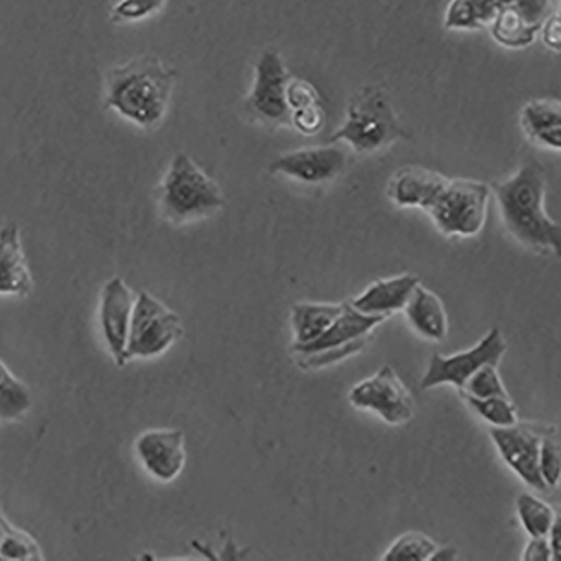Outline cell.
<instances>
[{"label":"cell","mask_w":561,"mask_h":561,"mask_svg":"<svg viewBox=\"0 0 561 561\" xmlns=\"http://www.w3.org/2000/svg\"><path fill=\"white\" fill-rule=\"evenodd\" d=\"M387 194L398 207L423 210L446 238L471 239L483 230L491 186L473 179L449 178L420 165H407L390 179Z\"/></svg>","instance_id":"obj_1"},{"label":"cell","mask_w":561,"mask_h":561,"mask_svg":"<svg viewBox=\"0 0 561 561\" xmlns=\"http://www.w3.org/2000/svg\"><path fill=\"white\" fill-rule=\"evenodd\" d=\"M499 215L512 239L524 248L545 254H560V225L546 210V178L535 161L491 186Z\"/></svg>","instance_id":"obj_2"},{"label":"cell","mask_w":561,"mask_h":561,"mask_svg":"<svg viewBox=\"0 0 561 561\" xmlns=\"http://www.w3.org/2000/svg\"><path fill=\"white\" fill-rule=\"evenodd\" d=\"M175 71L156 56H139L110 71L105 107L142 128L165 116Z\"/></svg>","instance_id":"obj_3"},{"label":"cell","mask_w":561,"mask_h":561,"mask_svg":"<svg viewBox=\"0 0 561 561\" xmlns=\"http://www.w3.org/2000/svg\"><path fill=\"white\" fill-rule=\"evenodd\" d=\"M220 186L190 156L178 153L160 185L159 208L171 225L208 218L224 207Z\"/></svg>","instance_id":"obj_4"},{"label":"cell","mask_w":561,"mask_h":561,"mask_svg":"<svg viewBox=\"0 0 561 561\" xmlns=\"http://www.w3.org/2000/svg\"><path fill=\"white\" fill-rule=\"evenodd\" d=\"M402 129L390 98L380 87H366L350 102L343 125L331 136L358 154L376 153L391 145Z\"/></svg>","instance_id":"obj_5"},{"label":"cell","mask_w":561,"mask_h":561,"mask_svg":"<svg viewBox=\"0 0 561 561\" xmlns=\"http://www.w3.org/2000/svg\"><path fill=\"white\" fill-rule=\"evenodd\" d=\"M183 335L180 317L148 293L136 296L126 359L153 358L168 352Z\"/></svg>","instance_id":"obj_6"},{"label":"cell","mask_w":561,"mask_h":561,"mask_svg":"<svg viewBox=\"0 0 561 561\" xmlns=\"http://www.w3.org/2000/svg\"><path fill=\"white\" fill-rule=\"evenodd\" d=\"M290 78L283 56L272 49L262 54L244 103L253 121L266 127H291V111L287 101Z\"/></svg>","instance_id":"obj_7"},{"label":"cell","mask_w":561,"mask_h":561,"mask_svg":"<svg viewBox=\"0 0 561 561\" xmlns=\"http://www.w3.org/2000/svg\"><path fill=\"white\" fill-rule=\"evenodd\" d=\"M506 351L502 333L493 329L477 346L448 357L435 354L421 381V389L427 390L450 383L462 389L474 374L485 365L497 366Z\"/></svg>","instance_id":"obj_8"},{"label":"cell","mask_w":561,"mask_h":561,"mask_svg":"<svg viewBox=\"0 0 561 561\" xmlns=\"http://www.w3.org/2000/svg\"><path fill=\"white\" fill-rule=\"evenodd\" d=\"M350 401L358 409L376 411L390 425L405 424L413 414L412 398L389 365L354 387L350 392Z\"/></svg>","instance_id":"obj_9"},{"label":"cell","mask_w":561,"mask_h":561,"mask_svg":"<svg viewBox=\"0 0 561 561\" xmlns=\"http://www.w3.org/2000/svg\"><path fill=\"white\" fill-rule=\"evenodd\" d=\"M134 451L147 474L161 483L176 480L186 462L184 435L176 430H153L140 434L135 440Z\"/></svg>","instance_id":"obj_10"},{"label":"cell","mask_w":561,"mask_h":561,"mask_svg":"<svg viewBox=\"0 0 561 561\" xmlns=\"http://www.w3.org/2000/svg\"><path fill=\"white\" fill-rule=\"evenodd\" d=\"M136 296L121 277L107 280L101 293L100 323L113 360L125 366L126 346Z\"/></svg>","instance_id":"obj_11"},{"label":"cell","mask_w":561,"mask_h":561,"mask_svg":"<svg viewBox=\"0 0 561 561\" xmlns=\"http://www.w3.org/2000/svg\"><path fill=\"white\" fill-rule=\"evenodd\" d=\"M346 154L337 146L299 149L277 157L268 170L305 184H322L337 178L346 165Z\"/></svg>","instance_id":"obj_12"},{"label":"cell","mask_w":561,"mask_h":561,"mask_svg":"<svg viewBox=\"0 0 561 561\" xmlns=\"http://www.w3.org/2000/svg\"><path fill=\"white\" fill-rule=\"evenodd\" d=\"M491 437L504 461L528 485L540 491L547 489L539 472L540 437L517 425L493 427Z\"/></svg>","instance_id":"obj_13"},{"label":"cell","mask_w":561,"mask_h":561,"mask_svg":"<svg viewBox=\"0 0 561 561\" xmlns=\"http://www.w3.org/2000/svg\"><path fill=\"white\" fill-rule=\"evenodd\" d=\"M34 288V280L15 222L0 228V296L25 298Z\"/></svg>","instance_id":"obj_14"},{"label":"cell","mask_w":561,"mask_h":561,"mask_svg":"<svg viewBox=\"0 0 561 561\" xmlns=\"http://www.w3.org/2000/svg\"><path fill=\"white\" fill-rule=\"evenodd\" d=\"M419 284V277L410 273L378 279L356 297L351 305L366 314L388 317L404 309Z\"/></svg>","instance_id":"obj_15"},{"label":"cell","mask_w":561,"mask_h":561,"mask_svg":"<svg viewBox=\"0 0 561 561\" xmlns=\"http://www.w3.org/2000/svg\"><path fill=\"white\" fill-rule=\"evenodd\" d=\"M387 318L386 316L366 314L356 310L351 304H343L342 313L331 324L329 330L314 342L305 346L294 347V351L297 355L302 356L341 347L367 336L369 332L385 322Z\"/></svg>","instance_id":"obj_16"},{"label":"cell","mask_w":561,"mask_h":561,"mask_svg":"<svg viewBox=\"0 0 561 561\" xmlns=\"http://www.w3.org/2000/svg\"><path fill=\"white\" fill-rule=\"evenodd\" d=\"M520 126L530 142L559 152L561 149V106L554 100H535L520 112Z\"/></svg>","instance_id":"obj_17"},{"label":"cell","mask_w":561,"mask_h":561,"mask_svg":"<svg viewBox=\"0 0 561 561\" xmlns=\"http://www.w3.org/2000/svg\"><path fill=\"white\" fill-rule=\"evenodd\" d=\"M403 311L412 329L431 341L442 342L448 333V320L440 298L419 284Z\"/></svg>","instance_id":"obj_18"},{"label":"cell","mask_w":561,"mask_h":561,"mask_svg":"<svg viewBox=\"0 0 561 561\" xmlns=\"http://www.w3.org/2000/svg\"><path fill=\"white\" fill-rule=\"evenodd\" d=\"M343 311L342 305L298 302L291 309L294 347L308 345L319 339Z\"/></svg>","instance_id":"obj_19"},{"label":"cell","mask_w":561,"mask_h":561,"mask_svg":"<svg viewBox=\"0 0 561 561\" xmlns=\"http://www.w3.org/2000/svg\"><path fill=\"white\" fill-rule=\"evenodd\" d=\"M500 10V0H451L444 27L456 32L482 31L490 27Z\"/></svg>","instance_id":"obj_20"},{"label":"cell","mask_w":561,"mask_h":561,"mask_svg":"<svg viewBox=\"0 0 561 561\" xmlns=\"http://www.w3.org/2000/svg\"><path fill=\"white\" fill-rule=\"evenodd\" d=\"M489 30L499 45L511 50L528 48L539 34V28L529 25L513 5L500 10Z\"/></svg>","instance_id":"obj_21"},{"label":"cell","mask_w":561,"mask_h":561,"mask_svg":"<svg viewBox=\"0 0 561 561\" xmlns=\"http://www.w3.org/2000/svg\"><path fill=\"white\" fill-rule=\"evenodd\" d=\"M31 404V393L26 386L0 360V419H19L27 412Z\"/></svg>","instance_id":"obj_22"},{"label":"cell","mask_w":561,"mask_h":561,"mask_svg":"<svg viewBox=\"0 0 561 561\" xmlns=\"http://www.w3.org/2000/svg\"><path fill=\"white\" fill-rule=\"evenodd\" d=\"M519 518L531 538L547 537L554 519L553 510L543 501L523 493L517 501Z\"/></svg>","instance_id":"obj_23"},{"label":"cell","mask_w":561,"mask_h":561,"mask_svg":"<svg viewBox=\"0 0 561 561\" xmlns=\"http://www.w3.org/2000/svg\"><path fill=\"white\" fill-rule=\"evenodd\" d=\"M466 401L493 427L504 428L517 425L516 408L508 398L493 397L478 399L461 393Z\"/></svg>","instance_id":"obj_24"},{"label":"cell","mask_w":561,"mask_h":561,"mask_svg":"<svg viewBox=\"0 0 561 561\" xmlns=\"http://www.w3.org/2000/svg\"><path fill=\"white\" fill-rule=\"evenodd\" d=\"M437 549L436 543L427 536L419 533H409L386 553V561H425L430 560Z\"/></svg>","instance_id":"obj_25"},{"label":"cell","mask_w":561,"mask_h":561,"mask_svg":"<svg viewBox=\"0 0 561 561\" xmlns=\"http://www.w3.org/2000/svg\"><path fill=\"white\" fill-rule=\"evenodd\" d=\"M42 552L28 534L12 527L0 538V561H37Z\"/></svg>","instance_id":"obj_26"},{"label":"cell","mask_w":561,"mask_h":561,"mask_svg":"<svg viewBox=\"0 0 561 561\" xmlns=\"http://www.w3.org/2000/svg\"><path fill=\"white\" fill-rule=\"evenodd\" d=\"M168 0H121L110 15L115 24L136 23L159 13Z\"/></svg>","instance_id":"obj_27"},{"label":"cell","mask_w":561,"mask_h":561,"mask_svg":"<svg viewBox=\"0 0 561 561\" xmlns=\"http://www.w3.org/2000/svg\"><path fill=\"white\" fill-rule=\"evenodd\" d=\"M493 365L481 367L474 376L465 383L461 393L478 399L493 397L508 398L499 374Z\"/></svg>","instance_id":"obj_28"},{"label":"cell","mask_w":561,"mask_h":561,"mask_svg":"<svg viewBox=\"0 0 561 561\" xmlns=\"http://www.w3.org/2000/svg\"><path fill=\"white\" fill-rule=\"evenodd\" d=\"M539 472L547 488L558 484L561 473V451L559 443L554 439H541Z\"/></svg>","instance_id":"obj_29"},{"label":"cell","mask_w":561,"mask_h":561,"mask_svg":"<svg viewBox=\"0 0 561 561\" xmlns=\"http://www.w3.org/2000/svg\"><path fill=\"white\" fill-rule=\"evenodd\" d=\"M287 101L291 113L294 111L321 105L318 89L310 81L291 77L287 89Z\"/></svg>","instance_id":"obj_30"},{"label":"cell","mask_w":561,"mask_h":561,"mask_svg":"<svg viewBox=\"0 0 561 561\" xmlns=\"http://www.w3.org/2000/svg\"><path fill=\"white\" fill-rule=\"evenodd\" d=\"M365 343L366 336L345 344L341 347L311 355H302L300 356V366L308 368H319L322 366L331 365L359 352L364 347Z\"/></svg>","instance_id":"obj_31"},{"label":"cell","mask_w":561,"mask_h":561,"mask_svg":"<svg viewBox=\"0 0 561 561\" xmlns=\"http://www.w3.org/2000/svg\"><path fill=\"white\" fill-rule=\"evenodd\" d=\"M291 127L306 136L318 134L324 125V112L321 105L300 108L291 113Z\"/></svg>","instance_id":"obj_32"},{"label":"cell","mask_w":561,"mask_h":561,"mask_svg":"<svg viewBox=\"0 0 561 561\" xmlns=\"http://www.w3.org/2000/svg\"><path fill=\"white\" fill-rule=\"evenodd\" d=\"M525 21L540 30L541 24L551 14L550 0H516L513 4Z\"/></svg>","instance_id":"obj_33"},{"label":"cell","mask_w":561,"mask_h":561,"mask_svg":"<svg viewBox=\"0 0 561 561\" xmlns=\"http://www.w3.org/2000/svg\"><path fill=\"white\" fill-rule=\"evenodd\" d=\"M539 34L549 50L559 54L561 48V20L557 13H551L540 26Z\"/></svg>","instance_id":"obj_34"},{"label":"cell","mask_w":561,"mask_h":561,"mask_svg":"<svg viewBox=\"0 0 561 561\" xmlns=\"http://www.w3.org/2000/svg\"><path fill=\"white\" fill-rule=\"evenodd\" d=\"M552 559L547 537L533 538L528 543L524 560L526 561H549Z\"/></svg>","instance_id":"obj_35"},{"label":"cell","mask_w":561,"mask_h":561,"mask_svg":"<svg viewBox=\"0 0 561 561\" xmlns=\"http://www.w3.org/2000/svg\"><path fill=\"white\" fill-rule=\"evenodd\" d=\"M547 537L552 560L558 561L561 556V524L559 517H556Z\"/></svg>","instance_id":"obj_36"},{"label":"cell","mask_w":561,"mask_h":561,"mask_svg":"<svg viewBox=\"0 0 561 561\" xmlns=\"http://www.w3.org/2000/svg\"><path fill=\"white\" fill-rule=\"evenodd\" d=\"M458 556V550L455 547H444L442 549H436L435 552L430 558L431 561H451L455 560Z\"/></svg>","instance_id":"obj_37"},{"label":"cell","mask_w":561,"mask_h":561,"mask_svg":"<svg viewBox=\"0 0 561 561\" xmlns=\"http://www.w3.org/2000/svg\"><path fill=\"white\" fill-rule=\"evenodd\" d=\"M13 526L0 513V538H2Z\"/></svg>","instance_id":"obj_38"}]
</instances>
